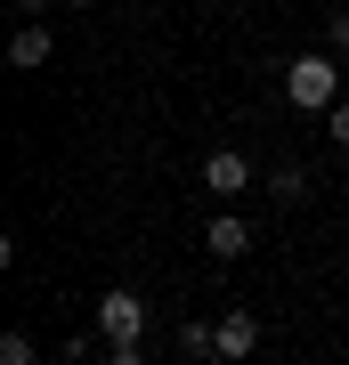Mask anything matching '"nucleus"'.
Returning <instances> with one entry per match:
<instances>
[{
    "label": "nucleus",
    "instance_id": "obj_1",
    "mask_svg": "<svg viewBox=\"0 0 349 365\" xmlns=\"http://www.w3.org/2000/svg\"><path fill=\"white\" fill-rule=\"evenodd\" d=\"M285 98L300 106V114H333V106H341V66H333V57H293V66H285Z\"/></svg>",
    "mask_w": 349,
    "mask_h": 365
},
{
    "label": "nucleus",
    "instance_id": "obj_2",
    "mask_svg": "<svg viewBox=\"0 0 349 365\" xmlns=\"http://www.w3.org/2000/svg\"><path fill=\"white\" fill-rule=\"evenodd\" d=\"M138 333H146V300L114 284V292L98 300V341H106V349H114V341H138Z\"/></svg>",
    "mask_w": 349,
    "mask_h": 365
},
{
    "label": "nucleus",
    "instance_id": "obj_3",
    "mask_svg": "<svg viewBox=\"0 0 349 365\" xmlns=\"http://www.w3.org/2000/svg\"><path fill=\"white\" fill-rule=\"evenodd\" d=\"M203 187H211L220 203H236V195L252 187V163L236 155V146H211V155H203Z\"/></svg>",
    "mask_w": 349,
    "mask_h": 365
},
{
    "label": "nucleus",
    "instance_id": "obj_4",
    "mask_svg": "<svg viewBox=\"0 0 349 365\" xmlns=\"http://www.w3.org/2000/svg\"><path fill=\"white\" fill-rule=\"evenodd\" d=\"M211 349H220V357H236V365H244V357L260 349V317H244V309H228V317H220V325H211Z\"/></svg>",
    "mask_w": 349,
    "mask_h": 365
},
{
    "label": "nucleus",
    "instance_id": "obj_5",
    "mask_svg": "<svg viewBox=\"0 0 349 365\" xmlns=\"http://www.w3.org/2000/svg\"><path fill=\"white\" fill-rule=\"evenodd\" d=\"M203 244H211V260H244V252H252V227H244V211H220V220L203 227Z\"/></svg>",
    "mask_w": 349,
    "mask_h": 365
},
{
    "label": "nucleus",
    "instance_id": "obj_6",
    "mask_svg": "<svg viewBox=\"0 0 349 365\" xmlns=\"http://www.w3.org/2000/svg\"><path fill=\"white\" fill-rule=\"evenodd\" d=\"M57 57V41H49V25H16V41H9V66L16 73H41Z\"/></svg>",
    "mask_w": 349,
    "mask_h": 365
},
{
    "label": "nucleus",
    "instance_id": "obj_7",
    "mask_svg": "<svg viewBox=\"0 0 349 365\" xmlns=\"http://www.w3.org/2000/svg\"><path fill=\"white\" fill-rule=\"evenodd\" d=\"M268 195L276 203H300V195H309V170H300V163H276L268 170Z\"/></svg>",
    "mask_w": 349,
    "mask_h": 365
},
{
    "label": "nucleus",
    "instance_id": "obj_8",
    "mask_svg": "<svg viewBox=\"0 0 349 365\" xmlns=\"http://www.w3.org/2000/svg\"><path fill=\"white\" fill-rule=\"evenodd\" d=\"M41 349H33V333H0V365H33Z\"/></svg>",
    "mask_w": 349,
    "mask_h": 365
},
{
    "label": "nucleus",
    "instance_id": "obj_9",
    "mask_svg": "<svg viewBox=\"0 0 349 365\" xmlns=\"http://www.w3.org/2000/svg\"><path fill=\"white\" fill-rule=\"evenodd\" d=\"M325 138H333V146H349V98L333 106V114H325Z\"/></svg>",
    "mask_w": 349,
    "mask_h": 365
},
{
    "label": "nucleus",
    "instance_id": "obj_10",
    "mask_svg": "<svg viewBox=\"0 0 349 365\" xmlns=\"http://www.w3.org/2000/svg\"><path fill=\"white\" fill-rule=\"evenodd\" d=\"M106 365H146V349H138V341H114V349H106Z\"/></svg>",
    "mask_w": 349,
    "mask_h": 365
},
{
    "label": "nucleus",
    "instance_id": "obj_11",
    "mask_svg": "<svg viewBox=\"0 0 349 365\" xmlns=\"http://www.w3.org/2000/svg\"><path fill=\"white\" fill-rule=\"evenodd\" d=\"M333 49H349V9H341V16H333Z\"/></svg>",
    "mask_w": 349,
    "mask_h": 365
},
{
    "label": "nucleus",
    "instance_id": "obj_12",
    "mask_svg": "<svg viewBox=\"0 0 349 365\" xmlns=\"http://www.w3.org/2000/svg\"><path fill=\"white\" fill-rule=\"evenodd\" d=\"M16 9H25V25H41V9H49V0H16Z\"/></svg>",
    "mask_w": 349,
    "mask_h": 365
},
{
    "label": "nucleus",
    "instance_id": "obj_13",
    "mask_svg": "<svg viewBox=\"0 0 349 365\" xmlns=\"http://www.w3.org/2000/svg\"><path fill=\"white\" fill-rule=\"evenodd\" d=\"M65 9H98V0H65Z\"/></svg>",
    "mask_w": 349,
    "mask_h": 365
},
{
    "label": "nucleus",
    "instance_id": "obj_14",
    "mask_svg": "<svg viewBox=\"0 0 349 365\" xmlns=\"http://www.w3.org/2000/svg\"><path fill=\"white\" fill-rule=\"evenodd\" d=\"M203 365H236V357H203Z\"/></svg>",
    "mask_w": 349,
    "mask_h": 365
}]
</instances>
